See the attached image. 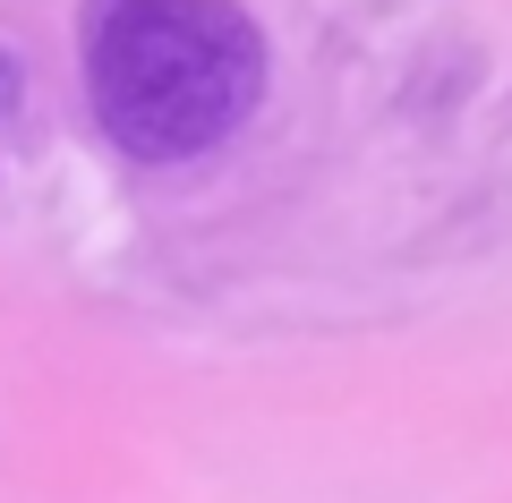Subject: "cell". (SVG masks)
I'll use <instances>...</instances> for the list:
<instances>
[{
  "label": "cell",
  "mask_w": 512,
  "mask_h": 503,
  "mask_svg": "<svg viewBox=\"0 0 512 503\" xmlns=\"http://www.w3.org/2000/svg\"><path fill=\"white\" fill-rule=\"evenodd\" d=\"M9 111H18V60L0 52V120H9Z\"/></svg>",
  "instance_id": "obj_2"
},
{
  "label": "cell",
  "mask_w": 512,
  "mask_h": 503,
  "mask_svg": "<svg viewBox=\"0 0 512 503\" xmlns=\"http://www.w3.org/2000/svg\"><path fill=\"white\" fill-rule=\"evenodd\" d=\"M265 43L231 0H94L86 103L128 162H188L256 103Z\"/></svg>",
  "instance_id": "obj_1"
}]
</instances>
